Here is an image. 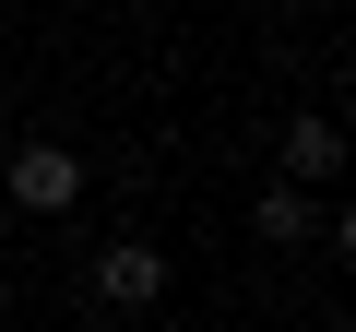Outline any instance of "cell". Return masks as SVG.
I'll return each instance as SVG.
<instances>
[{"label":"cell","instance_id":"1","mask_svg":"<svg viewBox=\"0 0 356 332\" xmlns=\"http://www.w3.org/2000/svg\"><path fill=\"white\" fill-rule=\"evenodd\" d=\"M0 190H13L24 214H72L83 202V154L72 142H13V154H0Z\"/></svg>","mask_w":356,"mask_h":332},{"label":"cell","instance_id":"2","mask_svg":"<svg viewBox=\"0 0 356 332\" xmlns=\"http://www.w3.org/2000/svg\"><path fill=\"white\" fill-rule=\"evenodd\" d=\"M83 297H95V308H154V297H166V249H154V238H107L95 273H83Z\"/></svg>","mask_w":356,"mask_h":332},{"label":"cell","instance_id":"3","mask_svg":"<svg viewBox=\"0 0 356 332\" xmlns=\"http://www.w3.org/2000/svg\"><path fill=\"white\" fill-rule=\"evenodd\" d=\"M332 166H344V119L332 107H297L285 119V190H321Z\"/></svg>","mask_w":356,"mask_h":332},{"label":"cell","instance_id":"4","mask_svg":"<svg viewBox=\"0 0 356 332\" xmlns=\"http://www.w3.org/2000/svg\"><path fill=\"white\" fill-rule=\"evenodd\" d=\"M250 226H261L273 249H321V202H309V190H285V179L261 190V214H250Z\"/></svg>","mask_w":356,"mask_h":332}]
</instances>
